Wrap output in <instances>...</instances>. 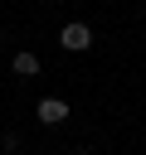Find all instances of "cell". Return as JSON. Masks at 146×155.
I'll list each match as a JSON object with an SVG mask.
<instances>
[{"label": "cell", "instance_id": "obj_1", "mask_svg": "<svg viewBox=\"0 0 146 155\" xmlns=\"http://www.w3.org/2000/svg\"><path fill=\"white\" fill-rule=\"evenodd\" d=\"M58 44H63L68 53H83V48H92V29H88L83 19H73V24L58 29Z\"/></svg>", "mask_w": 146, "mask_h": 155}, {"label": "cell", "instance_id": "obj_2", "mask_svg": "<svg viewBox=\"0 0 146 155\" xmlns=\"http://www.w3.org/2000/svg\"><path fill=\"white\" fill-rule=\"evenodd\" d=\"M34 116H39L44 126H58V121H68V102H63V97H44V102L34 107Z\"/></svg>", "mask_w": 146, "mask_h": 155}, {"label": "cell", "instance_id": "obj_3", "mask_svg": "<svg viewBox=\"0 0 146 155\" xmlns=\"http://www.w3.org/2000/svg\"><path fill=\"white\" fill-rule=\"evenodd\" d=\"M10 68H15L19 78H34V73H39V53H34V48H19V53L10 58Z\"/></svg>", "mask_w": 146, "mask_h": 155}, {"label": "cell", "instance_id": "obj_4", "mask_svg": "<svg viewBox=\"0 0 146 155\" xmlns=\"http://www.w3.org/2000/svg\"><path fill=\"white\" fill-rule=\"evenodd\" d=\"M0 150H5V140H0Z\"/></svg>", "mask_w": 146, "mask_h": 155}]
</instances>
